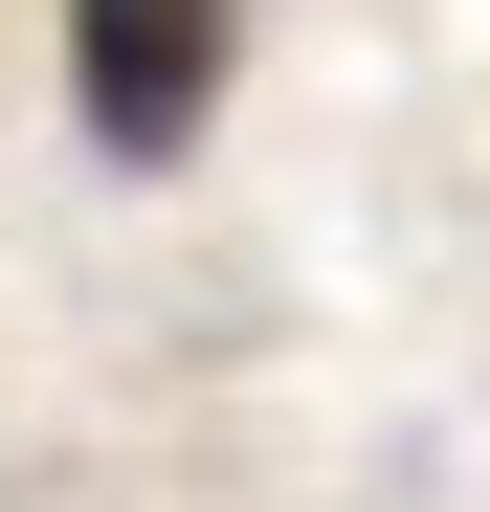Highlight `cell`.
Returning <instances> with one entry per match:
<instances>
[{
  "mask_svg": "<svg viewBox=\"0 0 490 512\" xmlns=\"http://www.w3.org/2000/svg\"><path fill=\"white\" fill-rule=\"evenodd\" d=\"M67 90H90L112 179H179L223 112V0H67Z\"/></svg>",
  "mask_w": 490,
  "mask_h": 512,
  "instance_id": "cell-1",
  "label": "cell"
}]
</instances>
